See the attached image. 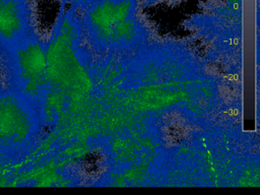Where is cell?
I'll return each instance as SVG.
<instances>
[{
	"mask_svg": "<svg viewBox=\"0 0 260 195\" xmlns=\"http://www.w3.org/2000/svg\"><path fill=\"white\" fill-rule=\"evenodd\" d=\"M45 119L42 107L0 78V173L25 162L36 151Z\"/></svg>",
	"mask_w": 260,
	"mask_h": 195,
	"instance_id": "6da1fadb",
	"label": "cell"
},
{
	"mask_svg": "<svg viewBox=\"0 0 260 195\" xmlns=\"http://www.w3.org/2000/svg\"><path fill=\"white\" fill-rule=\"evenodd\" d=\"M74 9L81 30L107 49L130 46L148 31L138 0H93Z\"/></svg>",
	"mask_w": 260,
	"mask_h": 195,
	"instance_id": "7a4b0ae2",
	"label": "cell"
},
{
	"mask_svg": "<svg viewBox=\"0 0 260 195\" xmlns=\"http://www.w3.org/2000/svg\"><path fill=\"white\" fill-rule=\"evenodd\" d=\"M0 78L44 110L47 96V43L39 32L0 47Z\"/></svg>",
	"mask_w": 260,
	"mask_h": 195,
	"instance_id": "3957f363",
	"label": "cell"
},
{
	"mask_svg": "<svg viewBox=\"0 0 260 195\" xmlns=\"http://www.w3.org/2000/svg\"><path fill=\"white\" fill-rule=\"evenodd\" d=\"M73 23L74 8L71 6L67 13L61 12L47 43V96L52 91L81 90L85 86V74L73 53L69 36Z\"/></svg>",
	"mask_w": 260,
	"mask_h": 195,
	"instance_id": "277c9868",
	"label": "cell"
},
{
	"mask_svg": "<svg viewBox=\"0 0 260 195\" xmlns=\"http://www.w3.org/2000/svg\"><path fill=\"white\" fill-rule=\"evenodd\" d=\"M38 32L35 0H4L0 7V47Z\"/></svg>",
	"mask_w": 260,
	"mask_h": 195,
	"instance_id": "5b68a950",
	"label": "cell"
},
{
	"mask_svg": "<svg viewBox=\"0 0 260 195\" xmlns=\"http://www.w3.org/2000/svg\"><path fill=\"white\" fill-rule=\"evenodd\" d=\"M61 1L63 2V4L64 3H70L72 7L79 8V7L85 5V4H87V3H89V2H91L93 0H61Z\"/></svg>",
	"mask_w": 260,
	"mask_h": 195,
	"instance_id": "8992f818",
	"label": "cell"
},
{
	"mask_svg": "<svg viewBox=\"0 0 260 195\" xmlns=\"http://www.w3.org/2000/svg\"><path fill=\"white\" fill-rule=\"evenodd\" d=\"M183 0H143V5H153L161 2H167V3H178Z\"/></svg>",
	"mask_w": 260,
	"mask_h": 195,
	"instance_id": "52a82bcc",
	"label": "cell"
},
{
	"mask_svg": "<svg viewBox=\"0 0 260 195\" xmlns=\"http://www.w3.org/2000/svg\"><path fill=\"white\" fill-rule=\"evenodd\" d=\"M3 2H4V0H0V7H1V5H2Z\"/></svg>",
	"mask_w": 260,
	"mask_h": 195,
	"instance_id": "ba28073f",
	"label": "cell"
}]
</instances>
